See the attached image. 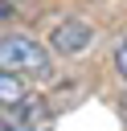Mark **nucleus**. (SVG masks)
<instances>
[{
	"mask_svg": "<svg viewBox=\"0 0 127 131\" xmlns=\"http://www.w3.org/2000/svg\"><path fill=\"white\" fill-rule=\"evenodd\" d=\"M111 57H115V70H119V78L127 82V37H119V41H115Z\"/></svg>",
	"mask_w": 127,
	"mask_h": 131,
	"instance_id": "39448f33",
	"label": "nucleus"
},
{
	"mask_svg": "<svg viewBox=\"0 0 127 131\" xmlns=\"http://www.w3.org/2000/svg\"><path fill=\"white\" fill-rule=\"evenodd\" d=\"M25 98H29L25 82H20V78H12V74H0V111L16 106V102H25Z\"/></svg>",
	"mask_w": 127,
	"mask_h": 131,
	"instance_id": "20e7f679",
	"label": "nucleus"
},
{
	"mask_svg": "<svg viewBox=\"0 0 127 131\" xmlns=\"http://www.w3.org/2000/svg\"><path fill=\"white\" fill-rule=\"evenodd\" d=\"M90 41H94V25H90L86 16H66V20H57L53 33H49L53 53H61V57H78Z\"/></svg>",
	"mask_w": 127,
	"mask_h": 131,
	"instance_id": "f03ea898",
	"label": "nucleus"
},
{
	"mask_svg": "<svg viewBox=\"0 0 127 131\" xmlns=\"http://www.w3.org/2000/svg\"><path fill=\"white\" fill-rule=\"evenodd\" d=\"M49 119H53V111H49L45 98H25V102L0 111V127H29V131H37V127H45Z\"/></svg>",
	"mask_w": 127,
	"mask_h": 131,
	"instance_id": "7ed1b4c3",
	"label": "nucleus"
},
{
	"mask_svg": "<svg viewBox=\"0 0 127 131\" xmlns=\"http://www.w3.org/2000/svg\"><path fill=\"white\" fill-rule=\"evenodd\" d=\"M45 70H49V49L37 37H25V33L0 37V74L25 78V74H45Z\"/></svg>",
	"mask_w": 127,
	"mask_h": 131,
	"instance_id": "f257e3e1",
	"label": "nucleus"
}]
</instances>
